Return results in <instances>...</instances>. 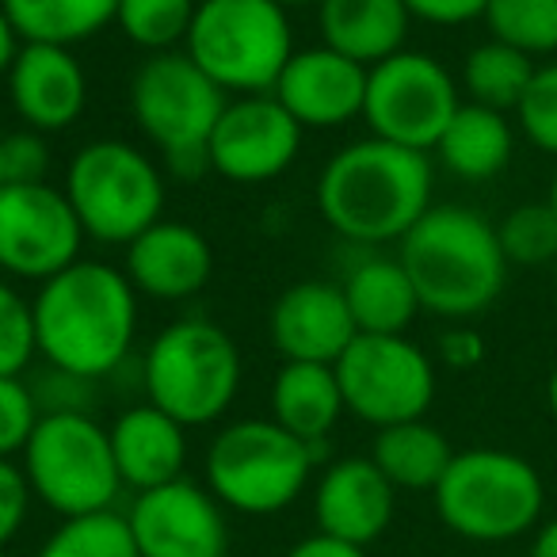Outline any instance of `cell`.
<instances>
[{
	"mask_svg": "<svg viewBox=\"0 0 557 557\" xmlns=\"http://www.w3.org/2000/svg\"><path fill=\"white\" fill-rule=\"evenodd\" d=\"M32 318L39 356L70 379L96 382L131 356L138 336V290L126 271L77 260L39 283Z\"/></svg>",
	"mask_w": 557,
	"mask_h": 557,
	"instance_id": "cell-1",
	"label": "cell"
},
{
	"mask_svg": "<svg viewBox=\"0 0 557 557\" xmlns=\"http://www.w3.org/2000/svg\"><path fill=\"white\" fill-rule=\"evenodd\" d=\"M435 172L428 153L363 138L329 157L318 176V214L351 245L401 240L432 210Z\"/></svg>",
	"mask_w": 557,
	"mask_h": 557,
	"instance_id": "cell-2",
	"label": "cell"
},
{
	"mask_svg": "<svg viewBox=\"0 0 557 557\" xmlns=\"http://www.w3.org/2000/svg\"><path fill=\"white\" fill-rule=\"evenodd\" d=\"M397 245V260L417 287L420 310L435 318H478L508 283V256L496 225L470 207H432Z\"/></svg>",
	"mask_w": 557,
	"mask_h": 557,
	"instance_id": "cell-3",
	"label": "cell"
},
{
	"mask_svg": "<svg viewBox=\"0 0 557 557\" xmlns=\"http://www.w3.org/2000/svg\"><path fill=\"white\" fill-rule=\"evenodd\" d=\"M432 496L440 523L481 546H500L539 531L546 511L542 473L523 455L500 447L455 450Z\"/></svg>",
	"mask_w": 557,
	"mask_h": 557,
	"instance_id": "cell-4",
	"label": "cell"
},
{
	"mask_svg": "<svg viewBox=\"0 0 557 557\" xmlns=\"http://www.w3.org/2000/svg\"><path fill=\"white\" fill-rule=\"evenodd\" d=\"M184 54L225 96L271 92L295 54L287 9L275 0H199Z\"/></svg>",
	"mask_w": 557,
	"mask_h": 557,
	"instance_id": "cell-5",
	"label": "cell"
},
{
	"mask_svg": "<svg viewBox=\"0 0 557 557\" xmlns=\"http://www.w3.org/2000/svg\"><path fill=\"white\" fill-rule=\"evenodd\" d=\"M318 450L278 428L275 420L248 417L225 424L207 450V488L214 500L240 516L287 511L310 485Z\"/></svg>",
	"mask_w": 557,
	"mask_h": 557,
	"instance_id": "cell-6",
	"label": "cell"
},
{
	"mask_svg": "<svg viewBox=\"0 0 557 557\" xmlns=\"http://www.w3.org/2000/svg\"><path fill=\"white\" fill-rule=\"evenodd\" d=\"M20 458L32 496L54 516L77 519L115 508L123 478L111 455V435L88 412H42Z\"/></svg>",
	"mask_w": 557,
	"mask_h": 557,
	"instance_id": "cell-7",
	"label": "cell"
},
{
	"mask_svg": "<svg viewBox=\"0 0 557 557\" xmlns=\"http://www.w3.org/2000/svg\"><path fill=\"white\" fill-rule=\"evenodd\" d=\"M230 96L184 54H149L131 81V111L149 141L164 153L180 180H199L210 169L207 146Z\"/></svg>",
	"mask_w": 557,
	"mask_h": 557,
	"instance_id": "cell-8",
	"label": "cell"
},
{
	"mask_svg": "<svg viewBox=\"0 0 557 557\" xmlns=\"http://www.w3.org/2000/svg\"><path fill=\"white\" fill-rule=\"evenodd\" d=\"M240 351L222 325L184 318L153 336L146 356L149 405L184 428H202L225 417L240 389Z\"/></svg>",
	"mask_w": 557,
	"mask_h": 557,
	"instance_id": "cell-9",
	"label": "cell"
},
{
	"mask_svg": "<svg viewBox=\"0 0 557 557\" xmlns=\"http://www.w3.org/2000/svg\"><path fill=\"white\" fill-rule=\"evenodd\" d=\"M65 199L81 230L96 245H131L161 222L164 180L146 149L119 138H100L77 149L65 169Z\"/></svg>",
	"mask_w": 557,
	"mask_h": 557,
	"instance_id": "cell-10",
	"label": "cell"
},
{
	"mask_svg": "<svg viewBox=\"0 0 557 557\" xmlns=\"http://www.w3.org/2000/svg\"><path fill=\"white\" fill-rule=\"evenodd\" d=\"M344 409L371 428L424 420L435 401V363L409 336L359 333L333 363Z\"/></svg>",
	"mask_w": 557,
	"mask_h": 557,
	"instance_id": "cell-11",
	"label": "cell"
},
{
	"mask_svg": "<svg viewBox=\"0 0 557 557\" xmlns=\"http://www.w3.org/2000/svg\"><path fill=\"white\" fill-rule=\"evenodd\" d=\"M458 108L462 100L455 77L432 54L397 50L394 58L367 70L363 119L371 126V138L428 153L440 146Z\"/></svg>",
	"mask_w": 557,
	"mask_h": 557,
	"instance_id": "cell-12",
	"label": "cell"
},
{
	"mask_svg": "<svg viewBox=\"0 0 557 557\" xmlns=\"http://www.w3.org/2000/svg\"><path fill=\"white\" fill-rule=\"evenodd\" d=\"M65 191L50 184L0 187V271L27 283H47L81 260L85 245Z\"/></svg>",
	"mask_w": 557,
	"mask_h": 557,
	"instance_id": "cell-13",
	"label": "cell"
},
{
	"mask_svg": "<svg viewBox=\"0 0 557 557\" xmlns=\"http://www.w3.org/2000/svg\"><path fill=\"white\" fill-rule=\"evenodd\" d=\"M302 149V126L271 92L237 96L225 103L214 134H210L207 161L230 184H268L295 164Z\"/></svg>",
	"mask_w": 557,
	"mask_h": 557,
	"instance_id": "cell-14",
	"label": "cell"
},
{
	"mask_svg": "<svg viewBox=\"0 0 557 557\" xmlns=\"http://www.w3.org/2000/svg\"><path fill=\"white\" fill-rule=\"evenodd\" d=\"M126 527L141 557H225L230 523L207 485L191 478L169 481L134 496Z\"/></svg>",
	"mask_w": 557,
	"mask_h": 557,
	"instance_id": "cell-15",
	"label": "cell"
},
{
	"mask_svg": "<svg viewBox=\"0 0 557 557\" xmlns=\"http://www.w3.org/2000/svg\"><path fill=\"white\" fill-rule=\"evenodd\" d=\"M271 96L290 111L302 131H333L363 115L367 65L336 54L325 42L295 50Z\"/></svg>",
	"mask_w": 557,
	"mask_h": 557,
	"instance_id": "cell-16",
	"label": "cell"
},
{
	"mask_svg": "<svg viewBox=\"0 0 557 557\" xmlns=\"http://www.w3.org/2000/svg\"><path fill=\"white\" fill-rule=\"evenodd\" d=\"M268 333L287 363L333 367L359 336L344 287L325 278H306L275 298L268 313Z\"/></svg>",
	"mask_w": 557,
	"mask_h": 557,
	"instance_id": "cell-17",
	"label": "cell"
},
{
	"mask_svg": "<svg viewBox=\"0 0 557 557\" xmlns=\"http://www.w3.org/2000/svg\"><path fill=\"white\" fill-rule=\"evenodd\" d=\"M394 511L397 488L374 466V458H336V462H329L321 470L318 485H313V523H318V534L351 542L359 549H367L389 531Z\"/></svg>",
	"mask_w": 557,
	"mask_h": 557,
	"instance_id": "cell-18",
	"label": "cell"
},
{
	"mask_svg": "<svg viewBox=\"0 0 557 557\" xmlns=\"http://www.w3.org/2000/svg\"><path fill=\"white\" fill-rule=\"evenodd\" d=\"M9 100L27 131H70L88 103V77L70 47L24 42L9 70Z\"/></svg>",
	"mask_w": 557,
	"mask_h": 557,
	"instance_id": "cell-19",
	"label": "cell"
},
{
	"mask_svg": "<svg viewBox=\"0 0 557 557\" xmlns=\"http://www.w3.org/2000/svg\"><path fill=\"white\" fill-rule=\"evenodd\" d=\"M214 275L210 240L187 222H157L126 245V278L138 295L180 302L199 295Z\"/></svg>",
	"mask_w": 557,
	"mask_h": 557,
	"instance_id": "cell-20",
	"label": "cell"
},
{
	"mask_svg": "<svg viewBox=\"0 0 557 557\" xmlns=\"http://www.w3.org/2000/svg\"><path fill=\"white\" fill-rule=\"evenodd\" d=\"M111 455H115L119 478L134 493L161 488L169 481L184 478L187 466V428L161 412L157 405H134L119 412V420L108 428Z\"/></svg>",
	"mask_w": 557,
	"mask_h": 557,
	"instance_id": "cell-21",
	"label": "cell"
},
{
	"mask_svg": "<svg viewBox=\"0 0 557 557\" xmlns=\"http://www.w3.org/2000/svg\"><path fill=\"white\" fill-rule=\"evenodd\" d=\"M409 24L412 16L405 0H321L318 4L321 42L367 70L405 50Z\"/></svg>",
	"mask_w": 557,
	"mask_h": 557,
	"instance_id": "cell-22",
	"label": "cell"
},
{
	"mask_svg": "<svg viewBox=\"0 0 557 557\" xmlns=\"http://www.w3.org/2000/svg\"><path fill=\"white\" fill-rule=\"evenodd\" d=\"M344 412L348 409H344L341 382L325 363H283V371L271 382V420L310 443L318 455Z\"/></svg>",
	"mask_w": 557,
	"mask_h": 557,
	"instance_id": "cell-23",
	"label": "cell"
},
{
	"mask_svg": "<svg viewBox=\"0 0 557 557\" xmlns=\"http://www.w3.org/2000/svg\"><path fill=\"white\" fill-rule=\"evenodd\" d=\"M359 333L401 336L420 313V298L397 256H367L341 283Z\"/></svg>",
	"mask_w": 557,
	"mask_h": 557,
	"instance_id": "cell-24",
	"label": "cell"
},
{
	"mask_svg": "<svg viewBox=\"0 0 557 557\" xmlns=\"http://www.w3.org/2000/svg\"><path fill=\"white\" fill-rule=\"evenodd\" d=\"M443 169L455 172L466 184H485V180L500 176L511 164L516 153V131H511L508 115L493 108H481V103H462L455 111V119L443 131L440 146Z\"/></svg>",
	"mask_w": 557,
	"mask_h": 557,
	"instance_id": "cell-25",
	"label": "cell"
},
{
	"mask_svg": "<svg viewBox=\"0 0 557 557\" xmlns=\"http://www.w3.org/2000/svg\"><path fill=\"white\" fill-rule=\"evenodd\" d=\"M371 458L394 488H409V493H432L440 478L447 473L455 447L440 428L428 420H405L394 428H379L374 435Z\"/></svg>",
	"mask_w": 557,
	"mask_h": 557,
	"instance_id": "cell-26",
	"label": "cell"
},
{
	"mask_svg": "<svg viewBox=\"0 0 557 557\" xmlns=\"http://www.w3.org/2000/svg\"><path fill=\"white\" fill-rule=\"evenodd\" d=\"M20 42L77 47L115 24L119 0H0Z\"/></svg>",
	"mask_w": 557,
	"mask_h": 557,
	"instance_id": "cell-27",
	"label": "cell"
},
{
	"mask_svg": "<svg viewBox=\"0 0 557 557\" xmlns=\"http://www.w3.org/2000/svg\"><path fill=\"white\" fill-rule=\"evenodd\" d=\"M534 70H539L534 58L519 54L516 47H504V42L488 39L466 54L462 88L470 92V103H481V108H493L508 115V111L519 108Z\"/></svg>",
	"mask_w": 557,
	"mask_h": 557,
	"instance_id": "cell-28",
	"label": "cell"
},
{
	"mask_svg": "<svg viewBox=\"0 0 557 557\" xmlns=\"http://www.w3.org/2000/svg\"><path fill=\"white\" fill-rule=\"evenodd\" d=\"M35 557H141L134 546V534L126 527V516L96 511V516L62 519L58 531L47 534Z\"/></svg>",
	"mask_w": 557,
	"mask_h": 557,
	"instance_id": "cell-29",
	"label": "cell"
},
{
	"mask_svg": "<svg viewBox=\"0 0 557 557\" xmlns=\"http://www.w3.org/2000/svg\"><path fill=\"white\" fill-rule=\"evenodd\" d=\"M485 27L527 58L557 54V0H488Z\"/></svg>",
	"mask_w": 557,
	"mask_h": 557,
	"instance_id": "cell-30",
	"label": "cell"
},
{
	"mask_svg": "<svg viewBox=\"0 0 557 557\" xmlns=\"http://www.w3.org/2000/svg\"><path fill=\"white\" fill-rule=\"evenodd\" d=\"M199 0H119L115 24L134 47L169 54L184 47Z\"/></svg>",
	"mask_w": 557,
	"mask_h": 557,
	"instance_id": "cell-31",
	"label": "cell"
},
{
	"mask_svg": "<svg viewBox=\"0 0 557 557\" xmlns=\"http://www.w3.org/2000/svg\"><path fill=\"white\" fill-rule=\"evenodd\" d=\"M496 237L508 256V263H523V268H539V263L557 260V214L549 202H519L504 214L496 225Z\"/></svg>",
	"mask_w": 557,
	"mask_h": 557,
	"instance_id": "cell-32",
	"label": "cell"
},
{
	"mask_svg": "<svg viewBox=\"0 0 557 557\" xmlns=\"http://www.w3.org/2000/svg\"><path fill=\"white\" fill-rule=\"evenodd\" d=\"M35 356H39V344H35L32 302L12 287L9 278H0V374L24 379L27 363Z\"/></svg>",
	"mask_w": 557,
	"mask_h": 557,
	"instance_id": "cell-33",
	"label": "cell"
},
{
	"mask_svg": "<svg viewBox=\"0 0 557 557\" xmlns=\"http://www.w3.org/2000/svg\"><path fill=\"white\" fill-rule=\"evenodd\" d=\"M523 138L546 157H557V62L539 65L516 108Z\"/></svg>",
	"mask_w": 557,
	"mask_h": 557,
	"instance_id": "cell-34",
	"label": "cell"
},
{
	"mask_svg": "<svg viewBox=\"0 0 557 557\" xmlns=\"http://www.w3.org/2000/svg\"><path fill=\"white\" fill-rule=\"evenodd\" d=\"M39 417H42V409H39L35 389L27 386L24 379L0 374V458L24 455Z\"/></svg>",
	"mask_w": 557,
	"mask_h": 557,
	"instance_id": "cell-35",
	"label": "cell"
},
{
	"mask_svg": "<svg viewBox=\"0 0 557 557\" xmlns=\"http://www.w3.org/2000/svg\"><path fill=\"white\" fill-rule=\"evenodd\" d=\"M50 149L39 131H16L4 138V184H47Z\"/></svg>",
	"mask_w": 557,
	"mask_h": 557,
	"instance_id": "cell-36",
	"label": "cell"
},
{
	"mask_svg": "<svg viewBox=\"0 0 557 557\" xmlns=\"http://www.w3.org/2000/svg\"><path fill=\"white\" fill-rule=\"evenodd\" d=\"M32 500L35 496L24 478V466H16L12 458H0V549L24 531Z\"/></svg>",
	"mask_w": 557,
	"mask_h": 557,
	"instance_id": "cell-37",
	"label": "cell"
},
{
	"mask_svg": "<svg viewBox=\"0 0 557 557\" xmlns=\"http://www.w3.org/2000/svg\"><path fill=\"white\" fill-rule=\"evenodd\" d=\"M412 20H424L435 27H462L470 20H485L488 0H405Z\"/></svg>",
	"mask_w": 557,
	"mask_h": 557,
	"instance_id": "cell-38",
	"label": "cell"
},
{
	"mask_svg": "<svg viewBox=\"0 0 557 557\" xmlns=\"http://www.w3.org/2000/svg\"><path fill=\"white\" fill-rule=\"evenodd\" d=\"M440 363H447L450 371H473L478 363H485V341L473 329H450L440 336Z\"/></svg>",
	"mask_w": 557,
	"mask_h": 557,
	"instance_id": "cell-39",
	"label": "cell"
},
{
	"mask_svg": "<svg viewBox=\"0 0 557 557\" xmlns=\"http://www.w3.org/2000/svg\"><path fill=\"white\" fill-rule=\"evenodd\" d=\"M283 557H367V549L341 539H329V534H310V539H298Z\"/></svg>",
	"mask_w": 557,
	"mask_h": 557,
	"instance_id": "cell-40",
	"label": "cell"
},
{
	"mask_svg": "<svg viewBox=\"0 0 557 557\" xmlns=\"http://www.w3.org/2000/svg\"><path fill=\"white\" fill-rule=\"evenodd\" d=\"M20 35H16V27H12V20L4 16V9H0V77H9V70H12V62H16V54H20Z\"/></svg>",
	"mask_w": 557,
	"mask_h": 557,
	"instance_id": "cell-41",
	"label": "cell"
},
{
	"mask_svg": "<svg viewBox=\"0 0 557 557\" xmlns=\"http://www.w3.org/2000/svg\"><path fill=\"white\" fill-rule=\"evenodd\" d=\"M531 557H557V516L539 523V531L531 539Z\"/></svg>",
	"mask_w": 557,
	"mask_h": 557,
	"instance_id": "cell-42",
	"label": "cell"
},
{
	"mask_svg": "<svg viewBox=\"0 0 557 557\" xmlns=\"http://www.w3.org/2000/svg\"><path fill=\"white\" fill-rule=\"evenodd\" d=\"M546 405H549V417L557 420V363H554V371H549V379H546Z\"/></svg>",
	"mask_w": 557,
	"mask_h": 557,
	"instance_id": "cell-43",
	"label": "cell"
},
{
	"mask_svg": "<svg viewBox=\"0 0 557 557\" xmlns=\"http://www.w3.org/2000/svg\"><path fill=\"white\" fill-rule=\"evenodd\" d=\"M546 202H549V210L557 214V172H554V184H549V195H546Z\"/></svg>",
	"mask_w": 557,
	"mask_h": 557,
	"instance_id": "cell-44",
	"label": "cell"
},
{
	"mask_svg": "<svg viewBox=\"0 0 557 557\" xmlns=\"http://www.w3.org/2000/svg\"><path fill=\"white\" fill-rule=\"evenodd\" d=\"M275 4H283V9H298V4H321V0H275Z\"/></svg>",
	"mask_w": 557,
	"mask_h": 557,
	"instance_id": "cell-45",
	"label": "cell"
},
{
	"mask_svg": "<svg viewBox=\"0 0 557 557\" xmlns=\"http://www.w3.org/2000/svg\"><path fill=\"white\" fill-rule=\"evenodd\" d=\"M0 187H4V138H0Z\"/></svg>",
	"mask_w": 557,
	"mask_h": 557,
	"instance_id": "cell-46",
	"label": "cell"
},
{
	"mask_svg": "<svg viewBox=\"0 0 557 557\" xmlns=\"http://www.w3.org/2000/svg\"><path fill=\"white\" fill-rule=\"evenodd\" d=\"M0 557H9V554H4V549H0Z\"/></svg>",
	"mask_w": 557,
	"mask_h": 557,
	"instance_id": "cell-47",
	"label": "cell"
}]
</instances>
